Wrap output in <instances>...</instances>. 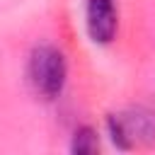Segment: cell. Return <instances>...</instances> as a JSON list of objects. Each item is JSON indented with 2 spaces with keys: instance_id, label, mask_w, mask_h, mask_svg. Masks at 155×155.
<instances>
[{
  "instance_id": "obj_4",
  "label": "cell",
  "mask_w": 155,
  "mask_h": 155,
  "mask_svg": "<svg viewBox=\"0 0 155 155\" xmlns=\"http://www.w3.org/2000/svg\"><path fill=\"white\" fill-rule=\"evenodd\" d=\"M68 150L73 155H94L102 150V143H99V131L92 126V124H80L73 136H70V145Z\"/></svg>"
},
{
  "instance_id": "obj_3",
  "label": "cell",
  "mask_w": 155,
  "mask_h": 155,
  "mask_svg": "<svg viewBox=\"0 0 155 155\" xmlns=\"http://www.w3.org/2000/svg\"><path fill=\"white\" fill-rule=\"evenodd\" d=\"M85 29L92 44L109 46L119 34L116 0H85Z\"/></svg>"
},
{
  "instance_id": "obj_2",
  "label": "cell",
  "mask_w": 155,
  "mask_h": 155,
  "mask_svg": "<svg viewBox=\"0 0 155 155\" xmlns=\"http://www.w3.org/2000/svg\"><path fill=\"white\" fill-rule=\"evenodd\" d=\"M104 131L116 150H133L136 145L155 143V109L133 104L121 111H109L104 116Z\"/></svg>"
},
{
  "instance_id": "obj_1",
  "label": "cell",
  "mask_w": 155,
  "mask_h": 155,
  "mask_svg": "<svg viewBox=\"0 0 155 155\" xmlns=\"http://www.w3.org/2000/svg\"><path fill=\"white\" fill-rule=\"evenodd\" d=\"M70 65L61 46L51 41H39L27 56V82L31 92L44 102H56L68 85Z\"/></svg>"
}]
</instances>
